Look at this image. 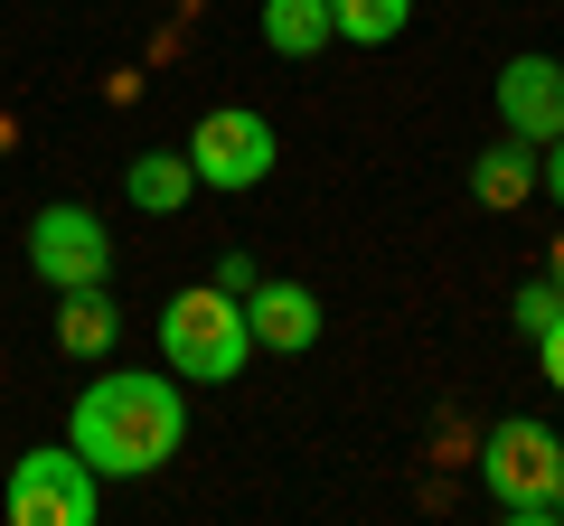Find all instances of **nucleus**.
Instances as JSON below:
<instances>
[{
	"label": "nucleus",
	"mask_w": 564,
	"mask_h": 526,
	"mask_svg": "<svg viewBox=\"0 0 564 526\" xmlns=\"http://www.w3.org/2000/svg\"><path fill=\"white\" fill-rule=\"evenodd\" d=\"M66 442L95 461V480H151V470L188 442V405H180V385H170V376L113 366V376H95L76 395Z\"/></svg>",
	"instance_id": "nucleus-1"
},
{
	"label": "nucleus",
	"mask_w": 564,
	"mask_h": 526,
	"mask_svg": "<svg viewBox=\"0 0 564 526\" xmlns=\"http://www.w3.org/2000/svg\"><path fill=\"white\" fill-rule=\"evenodd\" d=\"M480 489L508 526H555V489H564V442L536 414H508L480 432Z\"/></svg>",
	"instance_id": "nucleus-2"
},
{
	"label": "nucleus",
	"mask_w": 564,
	"mask_h": 526,
	"mask_svg": "<svg viewBox=\"0 0 564 526\" xmlns=\"http://www.w3.org/2000/svg\"><path fill=\"white\" fill-rule=\"evenodd\" d=\"M245 348H254V329H245V302H236V292H217V283L170 292V310H161V358H170V376L226 385V376H245Z\"/></svg>",
	"instance_id": "nucleus-3"
},
{
	"label": "nucleus",
	"mask_w": 564,
	"mask_h": 526,
	"mask_svg": "<svg viewBox=\"0 0 564 526\" xmlns=\"http://www.w3.org/2000/svg\"><path fill=\"white\" fill-rule=\"evenodd\" d=\"M188 169H198V188H226V198H245V188L273 179L282 142H273V122L254 113V103H217V113H198V132H188Z\"/></svg>",
	"instance_id": "nucleus-4"
},
{
	"label": "nucleus",
	"mask_w": 564,
	"mask_h": 526,
	"mask_svg": "<svg viewBox=\"0 0 564 526\" xmlns=\"http://www.w3.org/2000/svg\"><path fill=\"white\" fill-rule=\"evenodd\" d=\"M0 507H10V526H95V461H85L76 442L20 451Z\"/></svg>",
	"instance_id": "nucleus-5"
},
{
	"label": "nucleus",
	"mask_w": 564,
	"mask_h": 526,
	"mask_svg": "<svg viewBox=\"0 0 564 526\" xmlns=\"http://www.w3.org/2000/svg\"><path fill=\"white\" fill-rule=\"evenodd\" d=\"M29 273H39L47 292L104 283V273H113V235H104V217H95V207H76V198L39 207V217H29Z\"/></svg>",
	"instance_id": "nucleus-6"
},
{
	"label": "nucleus",
	"mask_w": 564,
	"mask_h": 526,
	"mask_svg": "<svg viewBox=\"0 0 564 526\" xmlns=\"http://www.w3.org/2000/svg\"><path fill=\"white\" fill-rule=\"evenodd\" d=\"M499 122L518 132V142H555L564 132V66L555 57H508L499 66Z\"/></svg>",
	"instance_id": "nucleus-7"
},
{
	"label": "nucleus",
	"mask_w": 564,
	"mask_h": 526,
	"mask_svg": "<svg viewBox=\"0 0 564 526\" xmlns=\"http://www.w3.org/2000/svg\"><path fill=\"white\" fill-rule=\"evenodd\" d=\"M245 329H254V348H273V358H302V348L321 339V292L254 283V292H245Z\"/></svg>",
	"instance_id": "nucleus-8"
},
{
	"label": "nucleus",
	"mask_w": 564,
	"mask_h": 526,
	"mask_svg": "<svg viewBox=\"0 0 564 526\" xmlns=\"http://www.w3.org/2000/svg\"><path fill=\"white\" fill-rule=\"evenodd\" d=\"M470 198L489 207V217H508V207L536 198V142H518V132H499L489 151H470Z\"/></svg>",
	"instance_id": "nucleus-9"
},
{
	"label": "nucleus",
	"mask_w": 564,
	"mask_h": 526,
	"mask_svg": "<svg viewBox=\"0 0 564 526\" xmlns=\"http://www.w3.org/2000/svg\"><path fill=\"white\" fill-rule=\"evenodd\" d=\"M122 198H132L141 217H180V207L198 198L188 151H132V161H122Z\"/></svg>",
	"instance_id": "nucleus-10"
},
{
	"label": "nucleus",
	"mask_w": 564,
	"mask_h": 526,
	"mask_svg": "<svg viewBox=\"0 0 564 526\" xmlns=\"http://www.w3.org/2000/svg\"><path fill=\"white\" fill-rule=\"evenodd\" d=\"M113 302H104V283H76V292H57V348L66 358H104L113 348Z\"/></svg>",
	"instance_id": "nucleus-11"
},
{
	"label": "nucleus",
	"mask_w": 564,
	"mask_h": 526,
	"mask_svg": "<svg viewBox=\"0 0 564 526\" xmlns=\"http://www.w3.org/2000/svg\"><path fill=\"white\" fill-rule=\"evenodd\" d=\"M329 39H339L329 29V0H263V47L273 57H321Z\"/></svg>",
	"instance_id": "nucleus-12"
},
{
	"label": "nucleus",
	"mask_w": 564,
	"mask_h": 526,
	"mask_svg": "<svg viewBox=\"0 0 564 526\" xmlns=\"http://www.w3.org/2000/svg\"><path fill=\"white\" fill-rule=\"evenodd\" d=\"M404 20H414V0H329V29H339L348 47H386V39H404Z\"/></svg>",
	"instance_id": "nucleus-13"
},
{
	"label": "nucleus",
	"mask_w": 564,
	"mask_h": 526,
	"mask_svg": "<svg viewBox=\"0 0 564 526\" xmlns=\"http://www.w3.org/2000/svg\"><path fill=\"white\" fill-rule=\"evenodd\" d=\"M555 310H564V283H555V273H545V283H518V329H527V339H536Z\"/></svg>",
	"instance_id": "nucleus-14"
},
{
	"label": "nucleus",
	"mask_w": 564,
	"mask_h": 526,
	"mask_svg": "<svg viewBox=\"0 0 564 526\" xmlns=\"http://www.w3.org/2000/svg\"><path fill=\"white\" fill-rule=\"evenodd\" d=\"M536 358H545V385H555V395H564V310H555V320L536 329Z\"/></svg>",
	"instance_id": "nucleus-15"
},
{
	"label": "nucleus",
	"mask_w": 564,
	"mask_h": 526,
	"mask_svg": "<svg viewBox=\"0 0 564 526\" xmlns=\"http://www.w3.org/2000/svg\"><path fill=\"white\" fill-rule=\"evenodd\" d=\"M207 283H217V292H236V302H245V292H254L263 273H254V263H245V254H217V273H207Z\"/></svg>",
	"instance_id": "nucleus-16"
},
{
	"label": "nucleus",
	"mask_w": 564,
	"mask_h": 526,
	"mask_svg": "<svg viewBox=\"0 0 564 526\" xmlns=\"http://www.w3.org/2000/svg\"><path fill=\"white\" fill-rule=\"evenodd\" d=\"M536 188H545V198H555V207H564V132H555V142H545V151H536Z\"/></svg>",
	"instance_id": "nucleus-17"
},
{
	"label": "nucleus",
	"mask_w": 564,
	"mask_h": 526,
	"mask_svg": "<svg viewBox=\"0 0 564 526\" xmlns=\"http://www.w3.org/2000/svg\"><path fill=\"white\" fill-rule=\"evenodd\" d=\"M555 526H564V489H555Z\"/></svg>",
	"instance_id": "nucleus-18"
}]
</instances>
